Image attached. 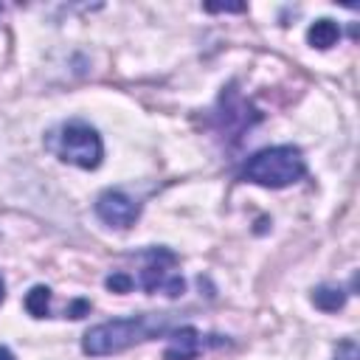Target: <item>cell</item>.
I'll return each mask as SVG.
<instances>
[{
  "mask_svg": "<svg viewBox=\"0 0 360 360\" xmlns=\"http://www.w3.org/2000/svg\"><path fill=\"white\" fill-rule=\"evenodd\" d=\"M70 318H84L87 312H90V301H84V298H76V301H70V307L65 309Z\"/></svg>",
  "mask_w": 360,
  "mask_h": 360,
  "instance_id": "obj_13",
  "label": "cell"
},
{
  "mask_svg": "<svg viewBox=\"0 0 360 360\" xmlns=\"http://www.w3.org/2000/svg\"><path fill=\"white\" fill-rule=\"evenodd\" d=\"M304 174H307L304 155L298 146H290V143L256 152L242 169V177L248 183H256L264 188H287L298 183Z\"/></svg>",
  "mask_w": 360,
  "mask_h": 360,
  "instance_id": "obj_2",
  "label": "cell"
},
{
  "mask_svg": "<svg viewBox=\"0 0 360 360\" xmlns=\"http://www.w3.org/2000/svg\"><path fill=\"white\" fill-rule=\"evenodd\" d=\"M104 287L110 290V292H118V295H124V292H129L132 287H135V278L129 276V273H110L107 278H104Z\"/></svg>",
  "mask_w": 360,
  "mask_h": 360,
  "instance_id": "obj_10",
  "label": "cell"
},
{
  "mask_svg": "<svg viewBox=\"0 0 360 360\" xmlns=\"http://www.w3.org/2000/svg\"><path fill=\"white\" fill-rule=\"evenodd\" d=\"M96 214H98V219H101L104 225L124 231V228L135 225V219L141 217V205H138L129 194H124V191H118V188H107V191H101L98 200H96Z\"/></svg>",
  "mask_w": 360,
  "mask_h": 360,
  "instance_id": "obj_4",
  "label": "cell"
},
{
  "mask_svg": "<svg viewBox=\"0 0 360 360\" xmlns=\"http://www.w3.org/2000/svg\"><path fill=\"white\" fill-rule=\"evenodd\" d=\"M312 304L321 309V312H338L343 309L346 304V292L340 287H332V284H321L312 290Z\"/></svg>",
  "mask_w": 360,
  "mask_h": 360,
  "instance_id": "obj_8",
  "label": "cell"
},
{
  "mask_svg": "<svg viewBox=\"0 0 360 360\" xmlns=\"http://www.w3.org/2000/svg\"><path fill=\"white\" fill-rule=\"evenodd\" d=\"M143 259H146V264H143V270H141V284H143L146 292H155V290L163 287V281L169 278L166 267H172V264L177 262V256H174L172 250H166V248H149V250L143 253Z\"/></svg>",
  "mask_w": 360,
  "mask_h": 360,
  "instance_id": "obj_5",
  "label": "cell"
},
{
  "mask_svg": "<svg viewBox=\"0 0 360 360\" xmlns=\"http://www.w3.org/2000/svg\"><path fill=\"white\" fill-rule=\"evenodd\" d=\"M48 146L53 149V155L62 163H70L79 169H96L104 158L101 135L84 121H70V124L59 127L48 138Z\"/></svg>",
  "mask_w": 360,
  "mask_h": 360,
  "instance_id": "obj_3",
  "label": "cell"
},
{
  "mask_svg": "<svg viewBox=\"0 0 360 360\" xmlns=\"http://www.w3.org/2000/svg\"><path fill=\"white\" fill-rule=\"evenodd\" d=\"M169 298H177V295H183L186 292V281H183V276H169L166 281H163V287H160Z\"/></svg>",
  "mask_w": 360,
  "mask_h": 360,
  "instance_id": "obj_12",
  "label": "cell"
},
{
  "mask_svg": "<svg viewBox=\"0 0 360 360\" xmlns=\"http://www.w3.org/2000/svg\"><path fill=\"white\" fill-rule=\"evenodd\" d=\"M340 39V28H338V22H332V20H315L312 25H309V31H307V42L312 45V48H318V51H326V48H332L335 42Z\"/></svg>",
  "mask_w": 360,
  "mask_h": 360,
  "instance_id": "obj_7",
  "label": "cell"
},
{
  "mask_svg": "<svg viewBox=\"0 0 360 360\" xmlns=\"http://www.w3.org/2000/svg\"><path fill=\"white\" fill-rule=\"evenodd\" d=\"M48 307H51V290H48L45 284L31 287L28 295H25V309H28V315L45 318V315H48Z\"/></svg>",
  "mask_w": 360,
  "mask_h": 360,
  "instance_id": "obj_9",
  "label": "cell"
},
{
  "mask_svg": "<svg viewBox=\"0 0 360 360\" xmlns=\"http://www.w3.org/2000/svg\"><path fill=\"white\" fill-rule=\"evenodd\" d=\"M169 323V315H132V318H115L104 321L98 326H90L82 338V352L90 357H107L118 354L141 340H149L160 335Z\"/></svg>",
  "mask_w": 360,
  "mask_h": 360,
  "instance_id": "obj_1",
  "label": "cell"
},
{
  "mask_svg": "<svg viewBox=\"0 0 360 360\" xmlns=\"http://www.w3.org/2000/svg\"><path fill=\"white\" fill-rule=\"evenodd\" d=\"M6 298V284H3V278H0V301Z\"/></svg>",
  "mask_w": 360,
  "mask_h": 360,
  "instance_id": "obj_16",
  "label": "cell"
},
{
  "mask_svg": "<svg viewBox=\"0 0 360 360\" xmlns=\"http://www.w3.org/2000/svg\"><path fill=\"white\" fill-rule=\"evenodd\" d=\"M205 11H245V6H205Z\"/></svg>",
  "mask_w": 360,
  "mask_h": 360,
  "instance_id": "obj_14",
  "label": "cell"
},
{
  "mask_svg": "<svg viewBox=\"0 0 360 360\" xmlns=\"http://www.w3.org/2000/svg\"><path fill=\"white\" fill-rule=\"evenodd\" d=\"M0 360H17V357H14V354H11L6 346H0Z\"/></svg>",
  "mask_w": 360,
  "mask_h": 360,
  "instance_id": "obj_15",
  "label": "cell"
},
{
  "mask_svg": "<svg viewBox=\"0 0 360 360\" xmlns=\"http://www.w3.org/2000/svg\"><path fill=\"white\" fill-rule=\"evenodd\" d=\"M332 360H360V349H357V343H354L352 338L340 340L338 349H335V357H332Z\"/></svg>",
  "mask_w": 360,
  "mask_h": 360,
  "instance_id": "obj_11",
  "label": "cell"
},
{
  "mask_svg": "<svg viewBox=\"0 0 360 360\" xmlns=\"http://www.w3.org/2000/svg\"><path fill=\"white\" fill-rule=\"evenodd\" d=\"M202 349V338L194 326H180L177 332H172L169 346L163 352V360H197Z\"/></svg>",
  "mask_w": 360,
  "mask_h": 360,
  "instance_id": "obj_6",
  "label": "cell"
}]
</instances>
